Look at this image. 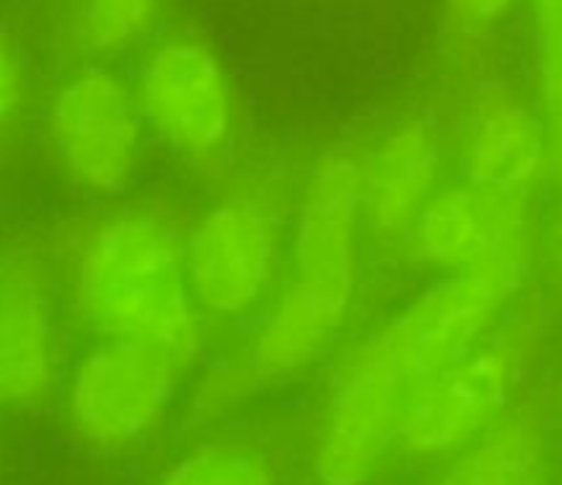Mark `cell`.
I'll list each match as a JSON object with an SVG mask.
<instances>
[{
    "label": "cell",
    "instance_id": "cell-1",
    "mask_svg": "<svg viewBox=\"0 0 562 485\" xmlns=\"http://www.w3.org/2000/svg\"><path fill=\"white\" fill-rule=\"evenodd\" d=\"M188 210L175 188L149 180L130 196L58 218L42 237L69 328L149 348L191 375L215 326L182 279Z\"/></svg>",
    "mask_w": 562,
    "mask_h": 485
},
{
    "label": "cell",
    "instance_id": "cell-2",
    "mask_svg": "<svg viewBox=\"0 0 562 485\" xmlns=\"http://www.w3.org/2000/svg\"><path fill=\"white\" fill-rule=\"evenodd\" d=\"M521 301L485 279H416L339 364L312 455L317 483L370 485L411 401Z\"/></svg>",
    "mask_w": 562,
    "mask_h": 485
},
{
    "label": "cell",
    "instance_id": "cell-3",
    "mask_svg": "<svg viewBox=\"0 0 562 485\" xmlns=\"http://www.w3.org/2000/svg\"><path fill=\"white\" fill-rule=\"evenodd\" d=\"M372 257L364 142L337 138L301 169L284 279L243 331V359L259 386L299 379L342 337L370 287Z\"/></svg>",
    "mask_w": 562,
    "mask_h": 485
},
{
    "label": "cell",
    "instance_id": "cell-4",
    "mask_svg": "<svg viewBox=\"0 0 562 485\" xmlns=\"http://www.w3.org/2000/svg\"><path fill=\"white\" fill-rule=\"evenodd\" d=\"M191 202L182 229V279L215 328L246 331L276 298L288 268L299 180L237 160Z\"/></svg>",
    "mask_w": 562,
    "mask_h": 485
},
{
    "label": "cell",
    "instance_id": "cell-5",
    "mask_svg": "<svg viewBox=\"0 0 562 485\" xmlns=\"http://www.w3.org/2000/svg\"><path fill=\"white\" fill-rule=\"evenodd\" d=\"M155 155L191 180L213 182L240 160L248 105L224 42L171 18L127 64Z\"/></svg>",
    "mask_w": 562,
    "mask_h": 485
},
{
    "label": "cell",
    "instance_id": "cell-6",
    "mask_svg": "<svg viewBox=\"0 0 562 485\" xmlns=\"http://www.w3.org/2000/svg\"><path fill=\"white\" fill-rule=\"evenodd\" d=\"M31 133L47 180L75 204L130 196L158 160L122 64H64L40 94Z\"/></svg>",
    "mask_w": 562,
    "mask_h": 485
},
{
    "label": "cell",
    "instance_id": "cell-7",
    "mask_svg": "<svg viewBox=\"0 0 562 485\" xmlns=\"http://www.w3.org/2000/svg\"><path fill=\"white\" fill-rule=\"evenodd\" d=\"M543 199L450 177L411 226L400 266L416 279L477 277L524 298L543 262Z\"/></svg>",
    "mask_w": 562,
    "mask_h": 485
},
{
    "label": "cell",
    "instance_id": "cell-8",
    "mask_svg": "<svg viewBox=\"0 0 562 485\" xmlns=\"http://www.w3.org/2000/svg\"><path fill=\"white\" fill-rule=\"evenodd\" d=\"M538 312L513 306L477 345L441 370L405 408L397 450L447 461L485 433L513 406L540 339Z\"/></svg>",
    "mask_w": 562,
    "mask_h": 485
},
{
    "label": "cell",
    "instance_id": "cell-9",
    "mask_svg": "<svg viewBox=\"0 0 562 485\" xmlns=\"http://www.w3.org/2000/svg\"><path fill=\"white\" fill-rule=\"evenodd\" d=\"M186 379L149 348L86 339L69 359L58 395L69 436L97 458L138 450L171 417Z\"/></svg>",
    "mask_w": 562,
    "mask_h": 485
},
{
    "label": "cell",
    "instance_id": "cell-10",
    "mask_svg": "<svg viewBox=\"0 0 562 485\" xmlns=\"http://www.w3.org/2000/svg\"><path fill=\"white\" fill-rule=\"evenodd\" d=\"M69 323L45 237L0 243V411L34 414L61 395Z\"/></svg>",
    "mask_w": 562,
    "mask_h": 485
},
{
    "label": "cell",
    "instance_id": "cell-11",
    "mask_svg": "<svg viewBox=\"0 0 562 485\" xmlns=\"http://www.w3.org/2000/svg\"><path fill=\"white\" fill-rule=\"evenodd\" d=\"M445 133L458 180L516 196L543 199L549 193V133L527 86L485 80Z\"/></svg>",
    "mask_w": 562,
    "mask_h": 485
},
{
    "label": "cell",
    "instance_id": "cell-12",
    "mask_svg": "<svg viewBox=\"0 0 562 485\" xmlns=\"http://www.w3.org/2000/svg\"><path fill=\"white\" fill-rule=\"evenodd\" d=\"M452 177L445 125L408 111L364 138V207L375 257L400 266L419 213Z\"/></svg>",
    "mask_w": 562,
    "mask_h": 485
},
{
    "label": "cell",
    "instance_id": "cell-13",
    "mask_svg": "<svg viewBox=\"0 0 562 485\" xmlns=\"http://www.w3.org/2000/svg\"><path fill=\"white\" fill-rule=\"evenodd\" d=\"M171 18L175 0H58L56 40L64 64L127 67Z\"/></svg>",
    "mask_w": 562,
    "mask_h": 485
},
{
    "label": "cell",
    "instance_id": "cell-14",
    "mask_svg": "<svg viewBox=\"0 0 562 485\" xmlns=\"http://www.w3.org/2000/svg\"><path fill=\"white\" fill-rule=\"evenodd\" d=\"M428 485H549V439L538 411L507 408L480 439L447 458Z\"/></svg>",
    "mask_w": 562,
    "mask_h": 485
},
{
    "label": "cell",
    "instance_id": "cell-15",
    "mask_svg": "<svg viewBox=\"0 0 562 485\" xmlns=\"http://www.w3.org/2000/svg\"><path fill=\"white\" fill-rule=\"evenodd\" d=\"M521 23L527 42V89L549 133V213H562V0H527Z\"/></svg>",
    "mask_w": 562,
    "mask_h": 485
},
{
    "label": "cell",
    "instance_id": "cell-16",
    "mask_svg": "<svg viewBox=\"0 0 562 485\" xmlns=\"http://www.w3.org/2000/svg\"><path fill=\"white\" fill-rule=\"evenodd\" d=\"M155 485H279V472L257 447L218 439L177 458Z\"/></svg>",
    "mask_w": 562,
    "mask_h": 485
},
{
    "label": "cell",
    "instance_id": "cell-17",
    "mask_svg": "<svg viewBox=\"0 0 562 485\" xmlns=\"http://www.w3.org/2000/svg\"><path fill=\"white\" fill-rule=\"evenodd\" d=\"M40 94L34 58L23 34L0 20V153H7L29 127H34Z\"/></svg>",
    "mask_w": 562,
    "mask_h": 485
},
{
    "label": "cell",
    "instance_id": "cell-18",
    "mask_svg": "<svg viewBox=\"0 0 562 485\" xmlns=\"http://www.w3.org/2000/svg\"><path fill=\"white\" fill-rule=\"evenodd\" d=\"M527 0H441L447 29L469 42H485L521 20Z\"/></svg>",
    "mask_w": 562,
    "mask_h": 485
},
{
    "label": "cell",
    "instance_id": "cell-19",
    "mask_svg": "<svg viewBox=\"0 0 562 485\" xmlns=\"http://www.w3.org/2000/svg\"><path fill=\"white\" fill-rule=\"evenodd\" d=\"M557 422H560V433H562V379H560V386H557Z\"/></svg>",
    "mask_w": 562,
    "mask_h": 485
}]
</instances>
